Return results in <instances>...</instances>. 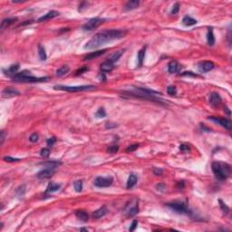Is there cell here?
<instances>
[{"mask_svg": "<svg viewBox=\"0 0 232 232\" xmlns=\"http://www.w3.org/2000/svg\"><path fill=\"white\" fill-rule=\"evenodd\" d=\"M125 34H126L125 31L119 30V29L104 30V31L95 34L84 44L83 47H84V49H88V50L94 49V48H97L103 44H105L108 42L122 38V37H124Z\"/></svg>", "mask_w": 232, "mask_h": 232, "instance_id": "cell-1", "label": "cell"}, {"mask_svg": "<svg viewBox=\"0 0 232 232\" xmlns=\"http://www.w3.org/2000/svg\"><path fill=\"white\" fill-rule=\"evenodd\" d=\"M123 95H128L130 97H134V98H139V99H142V100H148V101H152V102H156V103H160L162 104V100H160V98L157 97L158 94H161L160 93H158L156 91L148 89V88H144V87H134L133 91L132 92H123L122 93Z\"/></svg>", "mask_w": 232, "mask_h": 232, "instance_id": "cell-2", "label": "cell"}, {"mask_svg": "<svg viewBox=\"0 0 232 232\" xmlns=\"http://www.w3.org/2000/svg\"><path fill=\"white\" fill-rule=\"evenodd\" d=\"M212 171L215 175V177L219 181H226L231 173V168L230 165L225 162L221 161H214L212 163Z\"/></svg>", "mask_w": 232, "mask_h": 232, "instance_id": "cell-3", "label": "cell"}, {"mask_svg": "<svg viewBox=\"0 0 232 232\" xmlns=\"http://www.w3.org/2000/svg\"><path fill=\"white\" fill-rule=\"evenodd\" d=\"M13 81L19 83H41L48 80V77H36L33 76L28 71H22L20 73H16L13 77Z\"/></svg>", "mask_w": 232, "mask_h": 232, "instance_id": "cell-4", "label": "cell"}, {"mask_svg": "<svg viewBox=\"0 0 232 232\" xmlns=\"http://www.w3.org/2000/svg\"><path fill=\"white\" fill-rule=\"evenodd\" d=\"M167 206L170 208L171 209H173L175 212H178L181 214H186V215H192V211L188 208L187 204L183 201H181V200L173 201V202L168 203Z\"/></svg>", "mask_w": 232, "mask_h": 232, "instance_id": "cell-5", "label": "cell"}, {"mask_svg": "<svg viewBox=\"0 0 232 232\" xmlns=\"http://www.w3.org/2000/svg\"><path fill=\"white\" fill-rule=\"evenodd\" d=\"M55 90H62L66 92H83V91H90L95 89L93 85H79V86H65V85H55L54 87Z\"/></svg>", "mask_w": 232, "mask_h": 232, "instance_id": "cell-6", "label": "cell"}, {"mask_svg": "<svg viewBox=\"0 0 232 232\" xmlns=\"http://www.w3.org/2000/svg\"><path fill=\"white\" fill-rule=\"evenodd\" d=\"M104 22V19H102L99 17L92 18L83 26V29L84 31H92V30L97 28L98 26H100Z\"/></svg>", "mask_w": 232, "mask_h": 232, "instance_id": "cell-7", "label": "cell"}, {"mask_svg": "<svg viewBox=\"0 0 232 232\" xmlns=\"http://www.w3.org/2000/svg\"><path fill=\"white\" fill-rule=\"evenodd\" d=\"M113 182H114L113 177H97L94 180L93 184L98 188H107L110 187L113 184Z\"/></svg>", "mask_w": 232, "mask_h": 232, "instance_id": "cell-8", "label": "cell"}, {"mask_svg": "<svg viewBox=\"0 0 232 232\" xmlns=\"http://www.w3.org/2000/svg\"><path fill=\"white\" fill-rule=\"evenodd\" d=\"M209 120L220 124V126H222L223 128H225L226 130L228 131H231L232 129V123L231 121L228 119H225V118H220V117H215V116H211V117H209L208 118Z\"/></svg>", "mask_w": 232, "mask_h": 232, "instance_id": "cell-9", "label": "cell"}, {"mask_svg": "<svg viewBox=\"0 0 232 232\" xmlns=\"http://www.w3.org/2000/svg\"><path fill=\"white\" fill-rule=\"evenodd\" d=\"M213 68H214V64L212 62H210V61H203V62H200L198 65V69L201 73L209 72Z\"/></svg>", "mask_w": 232, "mask_h": 232, "instance_id": "cell-10", "label": "cell"}, {"mask_svg": "<svg viewBox=\"0 0 232 232\" xmlns=\"http://www.w3.org/2000/svg\"><path fill=\"white\" fill-rule=\"evenodd\" d=\"M222 102V99L220 97V95L218 93H212L209 96V104L213 106V107H217L219 106Z\"/></svg>", "mask_w": 232, "mask_h": 232, "instance_id": "cell-11", "label": "cell"}, {"mask_svg": "<svg viewBox=\"0 0 232 232\" xmlns=\"http://www.w3.org/2000/svg\"><path fill=\"white\" fill-rule=\"evenodd\" d=\"M19 94H20V93L17 90L11 88V87H6L2 92V96L4 98H9V97H13V96L19 95Z\"/></svg>", "mask_w": 232, "mask_h": 232, "instance_id": "cell-12", "label": "cell"}, {"mask_svg": "<svg viewBox=\"0 0 232 232\" xmlns=\"http://www.w3.org/2000/svg\"><path fill=\"white\" fill-rule=\"evenodd\" d=\"M40 165H43L45 169H52V170H54L56 169L57 167H59L62 162L59 161V160H47V161H43V162H40L39 163Z\"/></svg>", "mask_w": 232, "mask_h": 232, "instance_id": "cell-13", "label": "cell"}, {"mask_svg": "<svg viewBox=\"0 0 232 232\" xmlns=\"http://www.w3.org/2000/svg\"><path fill=\"white\" fill-rule=\"evenodd\" d=\"M54 173V170L52 169H44L43 170H40L38 173L37 174V177L38 179H48L50 177H52Z\"/></svg>", "mask_w": 232, "mask_h": 232, "instance_id": "cell-14", "label": "cell"}, {"mask_svg": "<svg viewBox=\"0 0 232 232\" xmlns=\"http://www.w3.org/2000/svg\"><path fill=\"white\" fill-rule=\"evenodd\" d=\"M106 52L105 49L104 50H98V51H94V52H91L89 53L88 54H86L83 58V61H89V60H93V59H95L101 55H103L104 53Z\"/></svg>", "mask_w": 232, "mask_h": 232, "instance_id": "cell-15", "label": "cell"}, {"mask_svg": "<svg viewBox=\"0 0 232 232\" xmlns=\"http://www.w3.org/2000/svg\"><path fill=\"white\" fill-rule=\"evenodd\" d=\"M19 67H20V65H19L18 64H15V65H10L7 69H3V72L5 73V76H12V77H13V76L17 73Z\"/></svg>", "mask_w": 232, "mask_h": 232, "instance_id": "cell-16", "label": "cell"}, {"mask_svg": "<svg viewBox=\"0 0 232 232\" xmlns=\"http://www.w3.org/2000/svg\"><path fill=\"white\" fill-rule=\"evenodd\" d=\"M59 16V12H57V11H55V10H52V11H49L47 14L44 15L43 16L39 17L37 21L40 22V23H41V22H44V21L53 19V18H54V17H56V16Z\"/></svg>", "mask_w": 232, "mask_h": 232, "instance_id": "cell-17", "label": "cell"}, {"mask_svg": "<svg viewBox=\"0 0 232 232\" xmlns=\"http://www.w3.org/2000/svg\"><path fill=\"white\" fill-rule=\"evenodd\" d=\"M181 68V66L177 61H171L168 65V71L170 74H176V73L180 72Z\"/></svg>", "mask_w": 232, "mask_h": 232, "instance_id": "cell-18", "label": "cell"}, {"mask_svg": "<svg viewBox=\"0 0 232 232\" xmlns=\"http://www.w3.org/2000/svg\"><path fill=\"white\" fill-rule=\"evenodd\" d=\"M114 64L112 63V62L109 61V60L104 62V63L101 65V71H102L103 73H104V74H105V73H110V72H112V71L114 70Z\"/></svg>", "mask_w": 232, "mask_h": 232, "instance_id": "cell-19", "label": "cell"}, {"mask_svg": "<svg viewBox=\"0 0 232 232\" xmlns=\"http://www.w3.org/2000/svg\"><path fill=\"white\" fill-rule=\"evenodd\" d=\"M108 213V209L105 206H103L101 208H99L98 209H96L93 213V217L94 219H100L103 218L104 216H105Z\"/></svg>", "mask_w": 232, "mask_h": 232, "instance_id": "cell-20", "label": "cell"}, {"mask_svg": "<svg viewBox=\"0 0 232 232\" xmlns=\"http://www.w3.org/2000/svg\"><path fill=\"white\" fill-rule=\"evenodd\" d=\"M140 5V1L138 0H132V1H128L125 5H124V11H130V10H133L136 9L137 7H139Z\"/></svg>", "mask_w": 232, "mask_h": 232, "instance_id": "cell-21", "label": "cell"}, {"mask_svg": "<svg viewBox=\"0 0 232 232\" xmlns=\"http://www.w3.org/2000/svg\"><path fill=\"white\" fill-rule=\"evenodd\" d=\"M16 21H17V17H12V18H5V19H4L1 22V26H0L1 30H4L5 28H7L11 25L15 24Z\"/></svg>", "mask_w": 232, "mask_h": 232, "instance_id": "cell-22", "label": "cell"}, {"mask_svg": "<svg viewBox=\"0 0 232 232\" xmlns=\"http://www.w3.org/2000/svg\"><path fill=\"white\" fill-rule=\"evenodd\" d=\"M145 53H146V46L142 47L139 53H138V67H141L143 65V61L145 58Z\"/></svg>", "mask_w": 232, "mask_h": 232, "instance_id": "cell-23", "label": "cell"}, {"mask_svg": "<svg viewBox=\"0 0 232 232\" xmlns=\"http://www.w3.org/2000/svg\"><path fill=\"white\" fill-rule=\"evenodd\" d=\"M61 188V185L58 183H54V182H50L46 188V193H53L57 191H59V189Z\"/></svg>", "mask_w": 232, "mask_h": 232, "instance_id": "cell-24", "label": "cell"}, {"mask_svg": "<svg viewBox=\"0 0 232 232\" xmlns=\"http://www.w3.org/2000/svg\"><path fill=\"white\" fill-rule=\"evenodd\" d=\"M124 53V50H120V51H116L114 52V54H112L110 56H109V61H111L112 63H115L117 62L120 58H121V56L122 55V54Z\"/></svg>", "mask_w": 232, "mask_h": 232, "instance_id": "cell-25", "label": "cell"}, {"mask_svg": "<svg viewBox=\"0 0 232 232\" xmlns=\"http://www.w3.org/2000/svg\"><path fill=\"white\" fill-rule=\"evenodd\" d=\"M137 183V176L135 174H131L127 181V189H132L133 186H135Z\"/></svg>", "mask_w": 232, "mask_h": 232, "instance_id": "cell-26", "label": "cell"}, {"mask_svg": "<svg viewBox=\"0 0 232 232\" xmlns=\"http://www.w3.org/2000/svg\"><path fill=\"white\" fill-rule=\"evenodd\" d=\"M182 24L186 26H192L197 24V20H195L192 16H185L182 19Z\"/></svg>", "mask_w": 232, "mask_h": 232, "instance_id": "cell-27", "label": "cell"}, {"mask_svg": "<svg viewBox=\"0 0 232 232\" xmlns=\"http://www.w3.org/2000/svg\"><path fill=\"white\" fill-rule=\"evenodd\" d=\"M76 216L80 220H82V221H83V222H86V221H88V220H89V215H88L87 212H85L84 210H80V209L77 210V211L76 212Z\"/></svg>", "mask_w": 232, "mask_h": 232, "instance_id": "cell-28", "label": "cell"}, {"mask_svg": "<svg viewBox=\"0 0 232 232\" xmlns=\"http://www.w3.org/2000/svg\"><path fill=\"white\" fill-rule=\"evenodd\" d=\"M207 42H208V44L212 46L214 45L215 44V37H214V34H213V29L212 28H209L208 30V34H207Z\"/></svg>", "mask_w": 232, "mask_h": 232, "instance_id": "cell-29", "label": "cell"}, {"mask_svg": "<svg viewBox=\"0 0 232 232\" xmlns=\"http://www.w3.org/2000/svg\"><path fill=\"white\" fill-rule=\"evenodd\" d=\"M69 71H70V67L68 65H63L62 67H60L56 71V76H63L66 75Z\"/></svg>", "mask_w": 232, "mask_h": 232, "instance_id": "cell-30", "label": "cell"}, {"mask_svg": "<svg viewBox=\"0 0 232 232\" xmlns=\"http://www.w3.org/2000/svg\"><path fill=\"white\" fill-rule=\"evenodd\" d=\"M138 212H139V207H138L137 204H135L133 207H131V208L127 210V216H128V217H133V216H135Z\"/></svg>", "mask_w": 232, "mask_h": 232, "instance_id": "cell-31", "label": "cell"}, {"mask_svg": "<svg viewBox=\"0 0 232 232\" xmlns=\"http://www.w3.org/2000/svg\"><path fill=\"white\" fill-rule=\"evenodd\" d=\"M38 54H39V57H40V60H41V61H44V60H46L47 55H46L45 50H44V48L41 44H38Z\"/></svg>", "mask_w": 232, "mask_h": 232, "instance_id": "cell-32", "label": "cell"}, {"mask_svg": "<svg viewBox=\"0 0 232 232\" xmlns=\"http://www.w3.org/2000/svg\"><path fill=\"white\" fill-rule=\"evenodd\" d=\"M74 188L76 192H81L83 191V181H76L74 183Z\"/></svg>", "mask_w": 232, "mask_h": 232, "instance_id": "cell-33", "label": "cell"}, {"mask_svg": "<svg viewBox=\"0 0 232 232\" xmlns=\"http://www.w3.org/2000/svg\"><path fill=\"white\" fill-rule=\"evenodd\" d=\"M167 93L168 94L170 95H175L177 93V89H176V86L174 85H170L167 87Z\"/></svg>", "mask_w": 232, "mask_h": 232, "instance_id": "cell-34", "label": "cell"}, {"mask_svg": "<svg viewBox=\"0 0 232 232\" xmlns=\"http://www.w3.org/2000/svg\"><path fill=\"white\" fill-rule=\"evenodd\" d=\"M95 116L97 118H104L106 116V112L104 108H99L95 114Z\"/></svg>", "mask_w": 232, "mask_h": 232, "instance_id": "cell-35", "label": "cell"}, {"mask_svg": "<svg viewBox=\"0 0 232 232\" xmlns=\"http://www.w3.org/2000/svg\"><path fill=\"white\" fill-rule=\"evenodd\" d=\"M119 151V146L117 144H114L108 147L107 149V153H116Z\"/></svg>", "mask_w": 232, "mask_h": 232, "instance_id": "cell-36", "label": "cell"}, {"mask_svg": "<svg viewBox=\"0 0 232 232\" xmlns=\"http://www.w3.org/2000/svg\"><path fill=\"white\" fill-rule=\"evenodd\" d=\"M219 202H220V206L221 209L223 210V212L229 213V212H230V208L223 202V200H222V199H219Z\"/></svg>", "mask_w": 232, "mask_h": 232, "instance_id": "cell-37", "label": "cell"}, {"mask_svg": "<svg viewBox=\"0 0 232 232\" xmlns=\"http://www.w3.org/2000/svg\"><path fill=\"white\" fill-rule=\"evenodd\" d=\"M139 147V144L135 143V144H132V145H129L127 148H126V153H132L134 151H136Z\"/></svg>", "mask_w": 232, "mask_h": 232, "instance_id": "cell-38", "label": "cell"}, {"mask_svg": "<svg viewBox=\"0 0 232 232\" xmlns=\"http://www.w3.org/2000/svg\"><path fill=\"white\" fill-rule=\"evenodd\" d=\"M40 155H41L43 158H47V157H49V155H50V150H49L48 148H44V149H42L41 152H40Z\"/></svg>", "mask_w": 232, "mask_h": 232, "instance_id": "cell-39", "label": "cell"}, {"mask_svg": "<svg viewBox=\"0 0 232 232\" xmlns=\"http://www.w3.org/2000/svg\"><path fill=\"white\" fill-rule=\"evenodd\" d=\"M179 10H180V4L179 3H175L173 5V6H172V9H171L170 13H171V15H176V14H178Z\"/></svg>", "mask_w": 232, "mask_h": 232, "instance_id": "cell-40", "label": "cell"}, {"mask_svg": "<svg viewBox=\"0 0 232 232\" xmlns=\"http://www.w3.org/2000/svg\"><path fill=\"white\" fill-rule=\"evenodd\" d=\"M25 192H26V186H25V185L20 186V187L16 190V193H17L18 196H24V195H25Z\"/></svg>", "mask_w": 232, "mask_h": 232, "instance_id": "cell-41", "label": "cell"}, {"mask_svg": "<svg viewBox=\"0 0 232 232\" xmlns=\"http://www.w3.org/2000/svg\"><path fill=\"white\" fill-rule=\"evenodd\" d=\"M180 150L181 153H189L191 151L190 146H188L187 144H181L180 146Z\"/></svg>", "mask_w": 232, "mask_h": 232, "instance_id": "cell-42", "label": "cell"}, {"mask_svg": "<svg viewBox=\"0 0 232 232\" xmlns=\"http://www.w3.org/2000/svg\"><path fill=\"white\" fill-rule=\"evenodd\" d=\"M4 160L5 161H7V162H16V161H19L20 159H17V158H12V157H4Z\"/></svg>", "mask_w": 232, "mask_h": 232, "instance_id": "cell-43", "label": "cell"}, {"mask_svg": "<svg viewBox=\"0 0 232 232\" xmlns=\"http://www.w3.org/2000/svg\"><path fill=\"white\" fill-rule=\"evenodd\" d=\"M29 141L31 142H37L38 141V134L37 133H33L31 134V136L29 137Z\"/></svg>", "mask_w": 232, "mask_h": 232, "instance_id": "cell-44", "label": "cell"}, {"mask_svg": "<svg viewBox=\"0 0 232 232\" xmlns=\"http://www.w3.org/2000/svg\"><path fill=\"white\" fill-rule=\"evenodd\" d=\"M55 138L54 137H52V138H49L47 141H46V143H47V145L49 146V147H52L54 144V142H55Z\"/></svg>", "mask_w": 232, "mask_h": 232, "instance_id": "cell-45", "label": "cell"}, {"mask_svg": "<svg viewBox=\"0 0 232 232\" xmlns=\"http://www.w3.org/2000/svg\"><path fill=\"white\" fill-rule=\"evenodd\" d=\"M137 225H138V221H137L136 220H134L132 221V226L130 227L129 230H130V231H133V230H135V229H136Z\"/></svg>", "mask_w": 232, "mask_h": 232, "instance_id": "cell-46", "label": "cell"}, {"mask_svg": "<svg viewBox=\"0 0 232 232\" xmlns=\"http://www.w3.org/2000/svg\"><path fill=\"white\" fill-rule=\"evenodd\" d=\"M5 132H4V131H1V134H0V144H1V145L4 143V141H5Z\"/></svg>", "mask_w": 232, "mask_h": 232, "instance_id": "cell-47", "label": "cell"}, {"mask_svg": "<svg viewBox=\"0 0 232 232\" xmlns=\"http://www.w3.org/2000/svg\"><path fill=\"white\" fill-rule=\"evenodd\" d=\"M86 71H88V68L87 67H83V68H81V69H79L77 72V74H76V76H79V75H82V74H83L84 72H86Z\"/></svg>", "mask_w": 232, "mask_h": 232, "instance_id": "cell-48", "label": "cell"}, {"mask_svg": "<svg viewBox=\"0 0 232 232\" xmlns=\"http://www.w3.org/2000/svg\"><path fill=\"white\" fill-rule=\"evenodd\" d=\"M156 188L158 191H164V189H166V186L162 183H160V184H157Z\"/></svg>", "mask_w": 232, "mask_h": 232, "instance_id": "cell-49", "label": "cell"}, {"mask_svg": "<svg viewBox=\"0 0 232 232\" xmlns=\"http://www.w3.org/2000/svg\"><path fill=\"white\" fill-rule=\"evenodd\" d=\"M182 76H194V77L198 76L197 75L192 74V72H184V73L182 74Z\"/></svg>", "mask_w": 232, "mask_h": 232, "instance_id": "cell-50", "label": "cell"}, {"mask_svg": "<svg viewBox=\"0 0 232 232\" xmlns=\"http://www.w3.org/2000/svg\"><path fill=\"white\" fill-rule=\"evenodd\" d=\"M98 77L100 79V81H105V80H106V76H105L104 73H103V72H101V73L99 74Z\"/></svg>", "mask_w": 232, "mask_h": 232, "instance_id": "cell-51", "label": "cell"}, {"mask_svg": "<svg viewBox=\"0 0 232 232\" xmlns=\"http://www.w3.org/2000/svg\"><path fill=\"white\" fill-rule=\"evenodd\" d=\"M184 186H185V183H184V181H179V183L177 184V188H178V189H183V188H184Z\"/></svg>", "mask_w": 232, "mask_h": 232, "instance_id": "cell-52", "label": "cell"}, {"mask_svg": "<svg viewBox=\"0 0 232 232\" xmlns=\"http://www.w3.org/2000/svg\"><path fill=\"white\" fill-rule=\"evenodd\" d=\"M84 5L86 6V5H87V3L83 2V3H82V4L79 5V11H80V12L83 11V9H85V8H86V7H84Z\"/></svg>", "mask_w": 232, "mask_h": 232, "instance_id": "cell-53", "label": "cell"}, {"mask_svg": "<svg viewBox=\"0 0 232 232\" xmlns=\"http://www.w3.org/2000/svg\"><path fill=\"white\" fill-rule=\"evenodd\" d=\"M153 172H154V174H156V175H161V174H162V170H160V169H156V168H155L154 170H153Z\"/></svg>", "mask_w": 232, "mask_h": 232, "instance_id": "cell-54", "label": "cell"}, {"mask_svg": "<svg viewBox=\"0 0 232 232\" xmlns=\"http://www.w3.org/2000/svg\"><path fill=\"white\" fill-rule=\"evenodd\" d=\"M116 126H117L116 124H113L112 122H107L106 125H105V127H106L107 129H108V128L111 129V128H114V127H116Z\"/></svg>", "mask_w": 232, "mask_h": 232, "instance_id": "cell-55", "label": "cell"}, {"mask_svg": "<svg viewBox=\"0 0 232 232\" xmlns=\"http://www.w3.org/2000/svg\"><path fill=\"white\" fill-rule=\"evenodd\" d=\"M224 112H225V113H227L228 116L231 115V113H230V109H229L228 107H226V108L224 109Z\"/></svg>", "mask_w": 232, "mask_h": 232, "instance_id": "cell-56", "label": "cell"}, {"mask_svg": "<svg viewBox=\"0 0 232 232\" xmlns=\"http://www.w3.org/2000/svg\"><path fill=\"white\" fill-rule=\"evenodd\" d=\"M80 230H84V231H87V230H86V229H81Z\"/></svg>", "mask_w": 232, "mask_h": 232, "instance_id": "cell-57", "label": "cell"}]
</instances>
